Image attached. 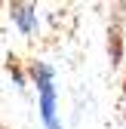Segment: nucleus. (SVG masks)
Here are the masks:
<instances>
[{"label":"nucleus","instance_id":"obj_1","mask_svg":"<svg viewBox=\"0 0 126 129\" xmlns=\"http://www.w3.org/2000/svg\"><path fill=\"white\" fill-rule=\"evenodd\" d=\"M34 77H40V111H43V123L49 129H61L55 123V92H52V71L46 64H34Z\"/></svg>","mask_w":126,"mask_h":129},{"label":"nucleus","instance_id":"obj_2","mask_svg":"<svg viewBox=\"0 0 126 129\" xmlns=\"http://www.w3.org/2000/svg\"><path fill=\"white\" fill-rule=\"evenodd\" d=\"M12 19L22 25V31L34 28V15H31V6H12Z\"/></svg>","mask_w":126,"mask_h":129},{"label":"nucleus","instance_id":"obj_3","mask_svg":"<svg viewBox=\"0 0 126 129\" xmlns=\"http://www.w3.org/2000/svg\"><path fill=\"white\" fill-rule=\"evenodd\" d=\"M123 95H126V80H123Z\"/></svg>","mask_w":126,"mask_h":129}]
</instances>
